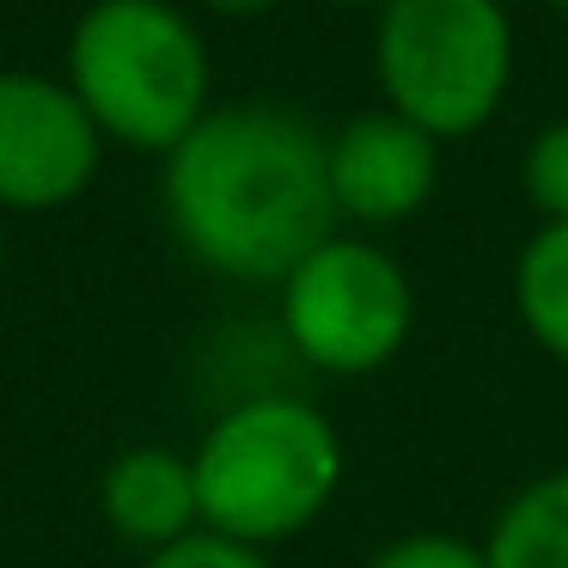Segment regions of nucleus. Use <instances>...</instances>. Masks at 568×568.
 I'll use <instances>...</instances> for the list:
<instances>
[{
    "mask_svg": "<svg viewBox=\"0 0 568 568\" xmlns=\"http://www.w3.org/2000/svg\"><path fill=\"white\" fill-rule=\"evenodd\" d=\"M367 568H489V556H483V544L458 538V531H404Z\"/></svg>",
    "mask_w": 568,
    "mask_h": 568,
    "instance_id": "obj_12",
    "label": "nucleus"
},
{
    "mask_svg": "<svg viewBox=\"0 0 568 568\" xmlns=\"http://www.w3.org/2000/svg\"><path fill=\"white\" fill-rule=\"evenodd\" d=\"M282 331L306 367L361 379L409 343L416 287L367 239H324L282 282Z\"/></svg>",
    "mask_w": 568,
    "mask_h": 568,
    "instance_id": "obj_5",
    "label": "nucleus"
},
{
    "mask_svg": "<svg viewBox=\"0 0 568 568\" xmlns=\"http://www.w3.org/2000/svg\"><path fill=\"white\" fill-rule=\"evenodd\" d=\"M165 221L202 270L287 282L343 221L324 135L275 104L209 111L165 153Z\"/></svg>",
    "mask_w": 568,
    "mask_h": 568,
    "instance_id": "obj_1",
    "label": "nucleus"
},
{
    "mask_svg": "<svg viewBox=\"0 0 568 568\" xmlns=\"http://www.w3.org/2000/svg\"><path fill=\"white\" fill-rule=\"evenodd\" d=\"M514 306L531 343L568 367V226H538L514 263Z\"/></svg>",
    "mask_w": 568,
    "mask_h": 568,
    "instance_id": "obj_10",
    "label": "nucleus"
},
{
    "mask_svg": "<svg viewBox=\"0 0 568 568\" xmlns=\"http://www.w3.org/2000/svg\"><path fill=\"white\" fill-rule=\"evenodd\" d=\"M324 160H331V196L343 221L397 226L434 196L440 141L422 135L397 111H367V116H348L324 141Z\"/></svg>",
    "mask_w": 568,
    "mask_h": 568,
    "instance_id": "obj_7",
    "label": "nucleus"
},
{
    "mask_svg": "<svg viewBox=\"0 0 568 568\" xmlns=\"http://www.w3.org/2000/svg\"><path fill=\"white\" fill-rule=\"evenodd\" d=\"M202 7H214V13H226V19H251V13H270L275 0H202Z\"/></svg>",
    "mask_w": 568,
    "mask_h": 568,
    "instance_id": "obj_14",
    "label": "nucleus"
},
{
    "mask_svg": "<svg viewBox=\"0 0 568 568\" xmlns=\"http://www.w3.org/2000/svg\"><path fill=\"white\" fill-rule=\"evenodd\" d=\"M526 196L544 226H568V116L538 129V141L526 148Z\"/></svg>",
    "mask_w": 568,
    "mask_h": 568,
    "instance_id": "obj_11",
    "label": "nucleus"
},
{
    "mask_svg": "<svg viewBox=\"0 0 568 568\" xmlns=\"http://www.w3.org/2000/svg\"><path fill=\"white\" fill-rule=\"evenodd\" d=\"M331 7H392V0H331Z\"/></svg>",
    "mask_w": 568,
    "mask_h": 568,
    "instance_id": "obj_15",
    "label": "nucleus"
},
{
    "mask_svg": "<svg viewBox=\"0 0 568 568\" xmlns=\"http://www.w3.org/2000/svg\"><path fill=\"white\" fill-rule=\"evenodd\" d=\"M190 465L202 531L270 550L331 507L343 483V440L331 416L300 397H245L202 434Z\"/></svg>",
    "mask_w": 568,
    "mask_h": 568,
    "instance_id": "obj_2",
    "label": "nucleus"
},
{
    "mask_svg": "<svg viewBox=\"0 0 568 568\" xmlns=\"http://www.w3.org/2000/svg\"><path fill=\"white\" fill-rule=\"evenodd\" d=\"M373 68L385 111L409 116L422 135H477L514 80V26L501 0H392L379 7Z\"/></svg>",
    "mask_w": 568,
    "mask_h": 568,
    "instance_id": "obj_4",
    "label": "nucleus"
},
{
    "mask_svg": "<svg viewBox=\"0 0 568 568\" xmlns=\"http://www.w3.org/2000/svg\"><path fill=\"white\" fill-rule=\"evenodd\" d=\"M141 568H275L263 550L251 544H233V538H214V531H196V538L172 544V550L148 556Z\"/></svg>",
    "mask_w": 568,
    "mask_h": 568,
    "instance_id": "obj_13",
    "label": "nucleus"
},
{
    "mask_svg": "<svg viewBox=\"0 0 568 568\" xmlns=\"http://www.w3.org/2000/svg\"><path fill=\"white\" fill-rule=\"evenodd\" d=\"M0 251H7V245H0Z\"/></svg>",
    "mask_w": 568,
    "mask_h": 568,
    "instance_id": "obj_17",
    "label": "nucleus"
},
{
    "mask_svg": "<svg viewBox=\"0 0 568 568\" xmlns=\"http://www.w3.org/2000/svg\"><path fill=\"white\" fill-rule=\"evenodd\" d=\"M544 7H568V0H544Z\"/></svg>",
    "mask_w": 568,
    "mask_h": 568,
    "instance_id": "obj_16",
    "label": "nucleus"
},
{
    "mask_svg": "<svg viewBox=\"0 0 568 568\" xmlns=\"http://www.w3.org/2000/svg\"><path fill=\"white\" fill-rule=\"evenodd\" d=\"M489 568H568V470L526 483L483 538Z\"/></svg>",
    "mask_w": 568,
    "mask_h": 568,
    "instance_id": "obj_9",
    "label": "nucleus"
},
{
    "mask_svg": "<svg viewBox=\"0 0 568 568\" xmlns=\"http://www.w3.org/2000/svg\"><path fill=\"white\" fill-rule=\"evenodd\" d=\"M104 135L68 80L0 68V209H68L99 178Z\"/></svg>",
    "mask_w": 568,
    "mask_h": 568,
    "instance_id": "obj_6",
    "label": "nucleus"
},
{
    "mask_svg": "<svg viewBox=\"0 0 568 568\" xmlns=\"http://www.w3.org/2000/svg\"><path fill=\"white\" fill-rule=\"evenodd\" d=\"M68 87L104 141L172 153L209 116V50L165 0H92L68 31Z\"/></svg>",
    "mask_w": 568,
    "mask_h": 568,
    "instance_id": "obj_3",
    "label": "nucleus"
},
{
    "mask_svg": "<svg viewBox=\"0 0 568 568\" xmlns=\"http://www.w3.org/2000/svg\"><path fill=\"white\" fill-rule=\"evenodd\" d=\"M104 526L123 544L160 556L172 544L202 531V501H196V465L172 446H129L111 458L99 483Z\"/></svg>",
    "mask_w": 568,
    "mask_h": 568,
    "instance_id": "obj_8",
    "label": "nucleus"
}]
</instances>
